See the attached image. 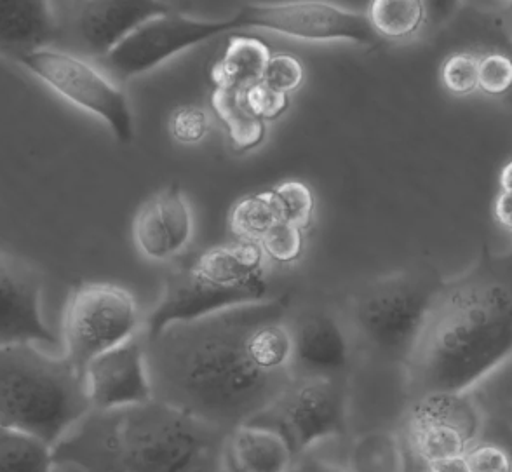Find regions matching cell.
Listing matches in <instances>:
<instances>
[{"label": "cell", "mask_w": 512, "mask_h": 472, "mask_svg": "<svg viewBox=\"0 0 512 472\" xmlns=\"http://www.w3.org/2000/svg\"><path fill=\"white\" fill-rule=\"evenodd\" d=\"M288 311V298H269L142 335L154 399L227 432L269 410L295 377L260 363L255 333Z\"/></svg>", "instance_id": "obj_1"}, {"label": "cell", "mask_w": 512, "mask_h": 472, "mask_svg": "<svg viewBox=\"0 0 512 472\" xmlns=\"http://www.w3.org/2000/svg\"><path fill=\"white\" fill-rule=\"evenodd\" d=\"M511 356V286L479 276L443 283L406 359L408 392H471Z\"/></svg>", "instance_id": "obj_2"}, {"label": "cell", "mask_w": 512, "mask_h": 472, "mask_svg": "<svg viewBox=\"0 0 512 472\" xmlns=\"http://www.w3.org/2000/svg\"><path fill=\"white\" fill-rule=\"evenodd\" d=\"M227 431L175 406L91 410L53 446L54 466L84 472H225Z\"/></svg>", "instance_id": "obj_3"}, {"label": "cell", "mask_w": 512, "mask_h": 472, "mask_svg": "<svg viewBox=\"0 0 512 472\" xmlns=\"http://www.w3.org/2000/svg\"><path fill=\"white\" fill-rule=\"evenodd\" d=\"M91 410L84 373L67 356L51 358L34 344L0 345V425L54 446Z\"/></svg>", "instance_id": "obj_4"}, {"label": "cell", "mask_w": 512, "mask_h": 472, "mask_svg": "<svg viewBox=\"0 0 512 472\" xmlns=\"http://www.w3.org/2000/svg\"><path fill=\"white\" fill-rule=\"evenodd\" d=\"M269 298L265 257L258 244L241 241L209 248L194 262L169 272L161 300L143 321L142 335L152 338L169 324Z\"/></svg>", "instance_id": "obj_5"}, {"label": "cell", "mask_w": 512, "mask_h": 472, "mask_svg": "<svg viewBox=\"0 0 512 472\" xmlns=\"http://www.w3.org/2000/svg\"><path fill=\"white\" fill-rule=\"evenodd\" d=\"M441 286L434 276L378 279L351 298L352 326L380 356L405 365Z\"/></svg>", "instance_id": "obj_6"}, {"label": "cell", "mask_w": 512, "mask_h": 472, "mask_svg": "<svg viewBox=\"0 0 512 472\" xmlns=\"http://www.w3.org/2000/svg\"><path fill=\"white\" fill-rule=\"evenodd\" d=\"M140 307L133 293L112 283L75 286L63 317L67 356L84 373L91 359L142 333Z\"/></svg>", "instance_id": "obj_7"}, {"label": "cell", "mask_w": 512, "mask_h": 472, "mask_svg": "<svg viewBox=\"0 0 512 472\" xmlns=\"http://www.w3.org/2000/svg\"><path fill=\"white\" fill-rule=\"evenodd\" d=\"M18 63L65 102L105 122L117 142H133L135 119L128 96L91 63L53 48L35 49Z\"/></svg>", "instance_id": "obj_8"}, {"label": "cell", "mask_w": 512, "mask_h": 472, "mask_svg": "<svg viewBox=\"0 0 512 472\" xmlns=\"http://www.w3.org/2000/svg\"><path fill=\"white\" fill-rule=\"evenodd\" d=\"M250 422L281 432L297 459L319 443L340 438L347 431L344 377L295 378L269 410Z\"/></svg>", "instance_id": "obj_9"}, {"label": "cell", "mask_w": 512, "mask_h": 472, "mask_svg": "<svg viewBox=\"0 0 512 472\" xmlns=\"http://www.w3.org/2000/svg\"><path fill=\"white\" fill-rule=\"evenodd\" d=\"M237 32L267 30L272 34L305 42H352L378 46L382 39L371 27L368 16L331 4L326 0L248 2L232 14Z\"/></svg>", "instance_id": "obj_10"}, {"label": "cell", "mask_w": 512, "mask_h": 472, "mask_svg": "<svg viewBox=\"0 0 512 472\" xmlns=\"http://www.w3.org/2000/svg\"><path fill=\"white\" fill-rule=\"evenodd\" d=\"M485 425V412L472 391L429 392L411 401L403 438L411 457L424 466L465 457Z\"/></svg>", "instance_id": "obj_11"}, {"label": "cell", "mask_w": 512, "mask_h": 472, "mask_svg": "<svg viewBox=\"0 0 512 472\" xmlns=\"http://www.w3.org/2000/svg\"><path fill=\"white\" fill-rule=\"evenodd\" d=\"M237 32L236 21L197 20L185 14L155 16L105 56L107 67L121 79L147 74L162 63L223 34Z\"/></svg>", "instance_id": "obj_12"}, {"label": "cell", "mask_w": 512, "mask_h": 472, "mask_svg": "<svg viewBox=\"0 0 512 472\" xmlns=\"http://www.w3.org/2000/svg\"><path fill=\"white\" fill-rule=\"evenodd\" d=\"M93 410H115L154 399L142 333L89 361L84 368Z\"/></svg>", "instance_id": "obj_13"}, {"label": "cell", "mask_w": 512, "mask_h": 472, "mask_svg": "<svg viewBox=\"0 0 512 472\" xmlns=\"http://www.w3.org/2000/svg\"><path fill=\"white\" fill-rule=\"evenodd\" d=\"M42 281L25 263L0 253V345H56L41 312Z\"/></svg>", "instance_id": "obj_14"}, {"label": "cell", "mask_w": 512, "mask_h": 472, "mask_svg": "<svg viewBox=\"0 0 512 472\" xmlns=\"http://www.w3.org/2000/svg\"><path fill=\"white\" fill-rule=\"evenodd\" d=\"M194 216L189 199L178 185L157 192L136 211L133 241L150 262H171L189 248Z\"/></svg>", "instance_id": "obj_15"}, {"label": "cell", "mask_w": 512, "mask_h": 472, "mask_svg": "<svg viewBox=\"0 0 512 472\" xmlns=\"http://www.w3.org/2000/svg\"><path fill=\"white\" fill-rule=\"evenodd\" d=\"M295 378H342L351 363L344 326L328 312H307L290 323Z\"/></svg>", "instance_id": "obj_16"}, {"label": "cell", "mask_w": 512, "mask_h": 472, "mask_svg": "<svg viewBox=\"0 0 512 472\" xmlns=\"http://www.w3.org/2000/svg\"><path fill=\"white\" fill-rule=\"evenodd\" d=\"M168 13L162 0H82L75 25L89 53L105 58L143 23Z\"/></svg>", "instance_id": "obj_17"}, {"label": "cell", "mask_w": 512, "mask_h": 472, "mask_svg": "<svg viewBox=\"0 0 512 472\" xmlns=\"http://www.w3.org/2000/svg\"><path fill=\"white\" fill-rule=\"evenodd\" d=\"M295 462L281 432L260 424H241L230 429L223 443L225 472H288Z\"/></svg>", "instance_id": "obj_18"}, {"label": "cell", "mask_w": 512, "mask_h": 472, "mask_svg": "<svg viewBox=\"0 0 512 472\" xmlns=\"http://www.w3.org/2000/svg\"><path fill=\"white\" fill-rule=\"evenodd\" d=\"M56 30L49 0H0V58L18 63L35 49L49 48Z\"/></svg>", "instance_id": "obj_19"}, {"label": "cell", "mask_w": 512, "mask_h": 472, "mask_svg": "<svg viewBox=\"0 0 512 472\" xmlns=\"http://www.w3.org/2000/svg\"><path fill=\"white\" fill-rule=\"evenodd\" d=\"M270 56L269 46L262 39L232 35L222 56L213 65L211 81L215 88L246 91L262 81Z\"/></svg>", "instance_id": "obj_20"}, {"label": "cell", "mask_w": 512, "mask_h": 472, "mask_svg": "<svg viewBox=\"0 0 512 472\" xmlns=\"http://www.w3.org/2000/svg\"><path fill=\"white\" fill-rule=\"evenodd\" d=\"M410 459L403 436L391 431H371L352 443L347 471L410 472Z\"/></svg>", "instance_id": "obj_21"}, {"label": "cell", "mask_w": 512, "mask_h": 472, "mask_svg": "<svg viewBox=\"0 0 512 472\" xmlns=\"http://www.w3.org/2000/svg\"><path fill=\"white\" fill-rule=\"evenodd\" d=\"M211 107L218 121L222 122L230 145L236 152H248L263 142L267 135L265 122L251 112L244 91L215 88L211 93Z\"/></svg>", "instance_id": "obj_22"}, {"label": "cell", "mask_w": 512, "mask_h": 472, "mask_svg": "<svg viewBox=\"0 0 512 472\" xmlns=\"http://www.w3.org/2000/svg\"><path fill=\"white\" fill-rule=\"evenodd\" d=\"M53 446L34 434L0 425V472H53Z\"/></svg>", "instance_id": "obj_23"}, {"label": "cell", "mask_w": 512, "mask_h": 472, "mask_svg": "<svg viewBox=\"0 0 512 472\" xmlns=\"http://www.w3.org/2000/svg\"><path fill=\"white\" fill-rule=\"evenodd\" d=\"M366 16L382 41H403L425 25L422 0H371Z\"/></svg>", "instance_id": "obj_24"}, {"label": "cell", "mask_w": 512, "mask_h": 472, "mask_svg": "<svg viewBox=\"0 0 512 472\" xmlns=\"http://www.w3.org/2000/svg\"><path fill=\"white\" fill-rule=\"evenodd\" d=\"M283 222L272 192H260L251 194L237 201L230 211V230L241 241L256 243L269 232L276 223Z\"/></svg>", "instance_id": "obj_25"}, {"label": "cell", "mask_w": 512, "mask_h": 472, "mask_svg": "<svg viewBox=\"0 0 512 472\" xmlns=\"http://www.w3.org/2000/svg\"><path fill=\"white\" fill-rule=\"evenodd\" d=\"M277 211L283 222L293 223L298 229L307 230L314 218V194L304 182L290 180L270 190Z\"/></svg>", "instance_id": "obj_26"}, {"label": "cell", "mask_w": 512, "mask_h": 472, "mask_svg": "<svg viewBox=\"0 0 512 472\" xmlns=\"http://www.w3.org/2000/svg\"><path fill=\"white\" fill-rule=\"evenodd\" d=\"M304 232L293 223L279 222L258 241V246L265 260L277 265H293L304 255Z\"/></svg>", "instance_id": "obj_27"}, {"label": "cell", "mask_w": 512, "mask_h": 472, "mask_svg": "<svg viewBox=\"0 0 512 472\" xmlns=\"http://www.w3.org/2000/svg\"><path fill=\"white\" fill-rule=\"evenodd\" d=\"M479 58L472 53H455L441 65V82L452 95H472L478 84Z\"/></svg>", "instance_id": "obj_28"}, {"label": "cell", "mask_w": 512, "mask_h": 472, "mask_svg": "<svg viewBox=\"0 0 512 472\" xmlns=\"http://www.w3.org/2000/svg\"><path fill=\"white\" fill-rule=\"evenodd\" d=\"M469 472H512V450L492 439L479 438L465 453Z\"/></svg>", "instance_id": "obj_29"}, {"label": "cell", "mask_w": 512, "mask_h": 472, "mask_svg": "<svg viewBox=\"0 0 512 472\" xmlns=\"http://www.w3.org/2000/svg\"><path fill=\"white\" fill-rule=\"evenodd\" d=\"M305 70L302 61L293 54L279 53L270 56L262 81L269 88L276 89L283 95L297 91L304 82Z\"/></svg>", "instance_id": "obj_30"}, {"label": "cell", "mask_w": 512, "mask_h": 472, "mask_svg": "<svg viewBox=\"0 0 512 472\" xmlns=\"http://www.w3.org/2000/svg\"><path fill=\"white\" fill-rule=\"evenodd\" d=\"M479 89L486 95L500 96L512 88V60L502 53H488L479 58Z\"/></svg>", "instance_id": "obj_31"}, {"label": "cell", "mask_w": 512, "mask_h": 472, "mask_svg": "<svg viewBox=\"0 0 512 472\" xmlns=\"http://www.w3.org/2000/svg\"><path fill=\"white\" fill-rule=\"evenodd\" d=\"M209 131V119L203 108L187 105L176 108L169 117V133L176 142L194 145L203 142Z\"/></svg>", "instance_id": "obj_32"}, {"label": "cell", "mask_w": 512, "mask_h": 472, "mask_svg": "<svg viewBox=\"0 0 512 472\" xmlns=\"http://www.w3.org/2000/svg\"><path fill=\"white\" fill-rule=\"evenodd\" d=\"M244 98H246V103H248L251 112L258 119H262L263 122L274 121L290 107L288 95H283L276 89L269 88L263 81L256 82L251 88L246 89Z\"/></svg>", "instance_id": "obj_33"}, {"label": "cell", "mask_w": 512, "mask_h": 472, "mask_svg": "<svg viewBox=\"0 0 512 472\" xmlns=\"http://www.w3.org/2000/svg\"><path fill=\"white\" fill-rule=\"evenodd\" d=\"M425 11V25L439 28L446 25L457 14L460 0H422Z\"/></svg>", "instance_id": "obj_34"}, {"label": "cell", "mask_w": 512, "mask_h": 472, "mask_svg": "<svg viewBox=\"0 0 512 472\" xmlns=\"http://www.w3.org/2000/svg\"><path fill=\"white\" fill-rule=\"evenodd\" d=\"M288 472H349L347 469L328 462V460L317 459L312 457L309 453L300 455L295 459V462L291 464L290 471Z\"/></svg>", "instance_id": "obj_35"}, {"label": "cell", "mask_w": 512, "mask_h": 472, "mask_svg": "<svg viewBox=\"0 0 512 472\" xmlns=\"http://www.w3.org/2000/svg\"><path fill=\"white\" fill-rule=\"evenodd\" d=\"M493 215L502 229L512 234V194L511 192H502L495 199L493 204Z\"/></svg>", "instance_id": "obj_36"}, {"label": "cell", "mask_w": 512, "mask_h": 472, "mask_svg": "<svg viewBox=\"0 0 512 472\" xmlns=\"http://www.w3.org/2000/svg\"><path fill=\"white\" fill-rule=\"evenodd\" d=\"M422 472H469L464 457L459 459L438 460L431 464H424Z\"/></svg>", "instance_id": "obj_37"}, {"label": "cell", "mask_w": 512, "mask_h": 472, "mask_svg": "<svg viewBox=\"0 0 512 472\" xmlns=\"http://www.w3.org/2000/svg\"><path fill=\"white\" fill-rule=\"evenodd\" d=\"M500 190L502 192H511L512 194V161L507 162L500 173Z\"/></svg>", "instance_id": "obj_38"}, {"label": "cell", "mask_w": 512, "mask_h": 472, "mask_svg": "<svg viewBox=\"0 0 512 472\" xmlns=\"http://www.w3.org/2000/svg\"><path fill=\"white\" fill-rule=\"evenodd\" d=\"M506 424L512 429V398L507 401L506 408H504V419Z\"/></svg>", "instance_id": "obj_39"}, {"label": "cell", "mask_w": 512, "mask_h": 472, "mask_svg": "<svg viewBox=\"0 0 512 472\" xmlns=\"http://www.w3.org/2000/svg\"><path fill=\"white\" fill-rule=\"evenodd\" d=\"M506 2H511V4H512V0H506Z\"/></svg>", "instance_id": "obj_40"}]
</instances>
